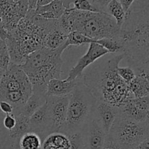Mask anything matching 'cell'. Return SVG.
Instances as JSON below:
<instances>
[{"label": "cell", "instance_id": "7c38bea8", "mask_svg": "<svg viewBox=\"0 0 149 149\" xmlns=\"http://www.w3.org/2000/svg\"><path fill=\"white\" fill-rule=\"evenodd\" d=\"M87 149H103L104 147L107 134L92 119L84 130Z\"/></svg>", "mask_w": 149, "mask_h": 149}, {"label": "cell", "instance_id": "e575fe53", "mask_svg": "<svg viewBox=\"0 0 149 149\" xmlns=\"http://www.w3.org/2000/svg\"><path fill=\"white\" fill-rule=\"evenodd\" d=\"M118 1H119V3L122 4L124 10H125V13H127L135 0H118Z\"/></svg>", "mask_w": 149, "mask_h": 149}, {"label": "cell", "instance_id": "d6986e66", "mask_svg": "<svg viewBox=\"0 0 149 149\" xmlns=\"http://www.w3.org/2000/svg\"><path fill=\"white\" fill-rule=\"evenodd\" d=\"M149 76H135L128 84L130 93L134 98L149 95Z\"/></svg>", "mask_w": 149, "mask_h": 149}, {"label": "cell", "instance_id": "74e56055", "mask_svg": "<svg viewBox=\"0 0 149 149\" xmlns=\"http://www.w3.org/2000/svg\"><path fill=\"white\" fill-rule=\"evenodd\" d=\"M59 1H61L63 3L65 9H68L71 7V4L74 0H59Z\"/></svg>", "mask_w": 149, "mask_h": 149}, {"label": "cell", "instance_id": "44dd1931", "mask_svg": "<svg viewBox=\"0 0 149 149\" xmlns=\"http://www.w3.org/2000/svg\"><path fill=\"white\" fill-rule=\"evenodd\" d=\"M76 20H77V10L73 7L65 9L63 14L57 20L59 27L68 34L75 31Z\"/></svg>", "mask_w": 149, "mask_h": 149}, {"label": "cell", "instance_id": "4dcf8cb0", "mask_svg": "<svg viewBox=\"0 0 149 149\" xmlns=\"http://www.w3.org/2000/svg\"><path fill=\"white\" fill-rule=\"evenodd\" d=\"M4 116V114L0 113V146H4V143H5L7 138V135H8V131L4 129L2 124Z\"/></svg>", "mask_w": 149, "mask_h": 149}, {"label": "cell", "instance_id": "3957f363", "mask_svg": "<svg viewBox=\"0 0 149 149\" xmlns=\"http://www.w3.org/2000/svg\"><path fill=\"white\" fill-rule=\"evenodd\" d=\"M97 98L88 86L81 80L69 96L66 122L63 133L83 131L93 119Z\"/></svg>", "mask_w": 149, "mask_h": 149}, {"label": "cell", "instance_id": "9c48e42d", "mask_svg": "<svg viewBox=\"0 0 149 149\" xmlns=\"http://www.w3.org/2000/svg\"><path fill=\"white\" fill-rule=\"evenodd\" d=\"M109 53L101 45L95 42H91L87 52L79 59L77 63L70 70L66 81L81 80L84 74V71L90 65Z\"/></svg>", "mask_w": 149, "mask_h": 149}, {"label": "cell", "instance_id": "d590c367", "mask_svg": "<svg viewBox=\"0 0 149 149\" xmlns=\"http://www.w3.org/2000/svg\"><path fill=\"white\" fill-rule=\"evenodd\" d=\"M131 149H149V139L143 141L142 143Z\"/></svg>", "mask_w": 149, "mask_h": 149}, {"label": "cell", "instance_id": "83f0119b", "mask_svg": "<svg viewBox=\"0 0 149 149\" xmlns=\"http://www.w3.org/2000/svg\"><path fill=\"white\" fill-rule=\"evenodd\" d=\"M10 63L6 42L0 38V68L7 70Z\"/></svg>", "mask_w": 149, "mask_h": 149}, {"label": "cell", "instance_id": "4316f807", "mask_svg": "<svg viewBox=\"0 0 149 149\" xmlns=\"http://www.w3.org/2000/svg\"><path fill=\"white\" fill-rule=\"evenodd\" d=\"M72 4L73 7H71L79 11L91 12V13L101 12L95 3L91 2L89 0H74Z\"/></svg>", "mask_w": 149, "mask_h": 149}, {"label": "cell", "instance_id": "f546056e", "mask_svg": "<svg viewBox=\"0 0 149 149\" xmlns=\"http://www.w3.org/2000/svg\"><path fill=\"white\" fill-rule=\"evenodd\" d=\"M3 126L6 130L10 131L13 129L16 124L15 116L13 113H10V114H5L2 120Z\"/></svg>", "mask_w": 149, "mask_h": 149}, {"label": "cell", "instance_id": "ba28073f", "mask_svg": "<svg viewBox=\"0 0 149 149\" xmlns=\"http://www.w3.org/2000/svg\"><path fill=\"white\" fill-rule=\"evenodd\" d=\"M69 96L47 97L46 102L52 122V132H63L66 122Z\"/></svg>", "mask_w": 149, "mask_h": 149}, {"label": "cell", "instance_id": "52a82bcc", "mask_svg": "<svg viewBox=\"0 0 149 149\" xmlns=\"http://www.w3.org/2000/svg\"><path fill=\"white\" fill-rule=\"evenodd\" d=\"M68 47L65 43L52 50V54L37 67L26 71L32 86V93L46 95L47 86L52 79H61L63 61L62 53Z\"/></svg>", "mask_w": 149, "mask_h": 149}, {"label": "cell", "instance_id": "f35d334b", "mask_svg": "<svg viewBox=\"0 0 149 149\" xmlns=\"http://www.w3.org/2000/svg\"><path fill=\"white\" fill-rule=\"evenodd\" d=\"M37 0H29V10H35Z\"/></svg>", "mask_w": 149, "mask_h": 149}, {"label": "cell", "instance_id": "ac0fdd59", "mask_svg": "<svg viewBox=\"0 0 149 149\" xmlns=\"http://www.w3.org/2000/svg\"><path fill=\"white\" fill-rule=\"evenodd\" d=\"M68 137L63 132H55L49 134L42 141V149H69Z\"/></svg>", "mask_w": 149, "mask_h": 149}, {"label": "cell", "instance_id": "836d02e7", "mask_svg": "<svg viewBox=\"0 0 149 149\" xmlns=\"http://www.w3.org/2000/svg\"><path fill=\"white\" fill-rule=\"evenodd\" d=\"M111 1H113V0H97L96 2H95V4H96V6H97L99 9H100V11L106 13L105 10H106V6H107L108 4H109V3H110Z\"/></svg>", "mask_w": 149, "mask_h": 149}, {"label": "cell", "instance_id": "9a60e30c", "mask_svg": "<svg viewBox=\"0 0 149 149\" xmlns=\"http://www.w3.org/2000/svg\"><path fill=\"white\" fill-rule=\"evenodd\" d=\"M67 36L68 34L59 27L56 20L44 39L43 47L52 50L57 49L65 43Z\"/></svg>", "mask_w": 149, "mask_h": 149}, {"label": "cell", "instance_id": "30bf717a", "mask_svg": "<svg viewBox=\"0 0 149 149\" xmlns=\"http://www.w3.org/2000/svg\"><path fill=\"white\" fill-rule=\"evenodd\" d=\"M119 112V107L113 106L103 100H97L93 113V119L103 129L106 134L109 133Z\"/></svg>", "mask_w": 149, "mask_h": 149}, {"label": "cell", "instance_id": "e0dca14e", "mask_svg": "<svg viewBox=\"0 0 149 149\" xmlns=\"http://www.w3.org/2000/svg\"><path fill=\"white\" fill-rule=\"evenodd\" d=\"M15 125L13 130L8 132V135L6 141L10 143L19 144L20 138L26 132H30V124H29V118L22 114L15 116Z\"/></svg>", "mask_w": 149, "mask_h": 149}, {"label": "cell", "instance_id": "603a6c76", "mask_svg": "<svg viewBox=\"0 0 149 149\" xmlns=\"http://www.w3.org/2000/svg\"><path fill=\"white\" fill-rule=\"evenodd\" d=\"M42 141L39 135L33 132H28L20 138V149H42Z\"/></svg>", "mask_w": 149, "mask_h": 149}, {"label": "cell", "instance_id": "5b68a950", "mask_svg": "<svg viewBox=\"0 0 149 149\" xmlns=\"http://www.w3.org/2000/svg\"><path fill=\"white\" fill-rule=\"evenodd\" d=\"M75 31L93 41L119 38L120 28L114 19L104 12L91 13L77 10Z\"/></svg>", "mask_w": 149, "mask_h": 149}, {"label": "cell", "instance_id": "d4e9b609", "mask_svg": "<svg viewBox=\"0 0 149 149\" xmlns=\"http://www.w3.org/2000/svg\"><path fill=\"white\" fill-rule=\"evenodd\" d=\"M93 42L94 41L93 39L86 36L83 33L77 31H74L68 33L65 43L68 47L71 45H73V46H81L83 45L90 44Z\"/></svg>", "mask_w": 149, "mask_h": 149}, {"label": "cell", "instance_id": "5bb4252c", "mask_svg": "<svg viewBox=\"0 0 149 149\" xmlns=\"http://www.w3.org/2000/svg\"><path fill=\"white\" fill-rule=\"evenodd\" d=\"M119 113L135 122H149V112L138 107L134 103L133 98L127 100L119 106Z\"/></svg>", "mask_w": 149, "mask_h": 149}, {"label": "cell", "instance_id": "1f68e13d", "mask_svg": "<svg viewBox=\"0 0 149 149\" xmlns=\"http://www.w3.org/2000/svg\"><path fill=\"white\" fill-rule=\"evenodd\" d=\"M14 111V108L6 101H0V113L2 114H10Z\"/></svg>", "mask_w": 149, "mask_h": 149}, {"label": "cell", "instance_id": "ffe728a7", "mask_svg": "<svg viewBox=\"0 0 149 149\" xmlns=\"http://www.w3.org/2000/svg\"><path fill=\"white\" fill-rule=\"evenodd\" d=\"M47 96L39 93H32L24 106L20 109L18 114H22L26 117H30L39 108L42 107L46 102ZM17 114V115H18Z\"/></svg>", "mask_w": 149, "mask_h": 149}, {"label": "cell", "instance_id": "4fadbf2b", "mask_svg": "<svg viewBox=\"0 0 149 149\" xmlns=\"http://www.w3.org/2000/svg\"><path fill=\"white\" fill-rule=\"evenodd\" d=\"M79 80L66 81L61 79H52L47 86V97H63L70 95Z\"/></svg>", "mask_w": 149, "mask_h": 149}, {"label": "cell", "instance_id": "277c9868", "mask_svg": "<svg viewBox=\"0 0 149 149\" xmlns=\"http://www.w3.org/2000/svg\"><path fill=\"white\" fill-rule=\"evenodd\" d=\"M31 94V84L20 65L10 63L0 79V101L11 104L15 116Z\"/></svg>", "mask_w": 149, "mask_h": 149}, {"label": "cell", "instance_id": "8d00e7d4", "mask_svg": "<svg viewBox=\"0 0 149 149\" xmlns=\"http://www.w3.org/2000/svg\"><path fill=\"white\" fill-rule=\"evenodd\" d=\"M54 0H37L36 1V7H41V6H45L49 4Z\"/></svg>", "mask_w": 149, "mask_h": 149}, {"label": "cell", "instance_id": "2e32d148", "mask_svg": "<svg viewBox=\"0 0 149 149\" xmlns=\"http://www.w3.org/2000/svg\"><path fill=\"white\" fill-rule=\"evenodd\" d=\"M65 10V7L61 1L54 0L45 6L36 7L34 12L39 17L46 20H58Z\"/></svg>", "mask_w": 149, "mask_h": 149}, {"label": "cell", "instance_id": "60d3db41", "mask_svg": "<svg viewBox=\"0 0 149 149\" xmlns=\"http://www.w3.org/2000/svg\"><path fill=\"white\" fill-rule=\"evenodd\" d=\"M13 1H15V2H16V1H18V0H13Z\"/></svg>", "mask_w": 149, "mask_h": 149}, {"label": "cell", "instance_id": "cb8c5ba5", "mask_svg": "<svg viewBox=\"0 0 149 149\" xmlns=\"http://www.w3.org/2000/svg\"><path fill=\"white\" fill-rule=\"evenodd\" d=\"M93 42L101 45L104 47L109 53H123V49L119 38L118 39H102L95 40Z\"/></svg>", "mask_w": 149, "mask_h": 149}, {"label": "cell", "instance_id": "7402d4cb", "mask_svg": "<svg viewBox=\"0 0 149 149\" xmlns=\"http://www.w3.org/2000/svg\"><path fill=\"white\" fill-rule=\"evenodd\" d=\"M106 13L111 16L116 21V25L119 28H121L123 24L126 17V13L124 10L122 4L118 0H113L109 3L105 10Z\"/></svg>", "mask_w": 149, "mask_h": 149}, {"label": "cell", "instance_id": "484cf974", "mask_svg": "<svg viewBox=\"0 0 149 149\" xmlns=\"http://www.w3.org/2000/svg\"><path fill=\"white\" fill-rule=\"evenodd\" d=\"M66 135L70 141L69 149H87L84 130L72 132Z\"/></svg>", "mask_w": 149, "mask_h": 149}, {"label": "cell", "instance_id": "6da1fadb", "mask_svg": "<svg viewBox=\"0 0 149 149\" xmlns=\"http://www.w3.org/2000/svg\"><path fill=\"white\" fill-rule=\"evenodd\" d=\"M119 39L135 74L149 70V0H135L126 13Z\"/></svg>", "mask_w": 149, "mask_h": 149}, {"label": "cell", "instance_id": "ab89813d", "mask_svg": "<svg viewBox=\"0 0 149 149\" xmlns=\"http://www.w3.org/2000/svg\"><path fill=\"white\" fill-rule=\"evenodd\" d=\"M89 1H91V2H93V3H95V2H96V1H97V0H89Z\"/></svg>", "mask_w": 149, "mask_h": 149}, {"label": "cell", "instance_id": "7a4b0ae2", "mask_svg": "<svg viewBox=\"0 0 149 149\" xmlns=\"http://www.w3.org/2000/svg\"><path fill=\"white\" fill-rule=\"evenodd\" d=\"M124 58L125 54H117L83 74L81 81L90 87L97 100L119 107L127 100L134 98L128 84L117 73L119 63Z\"/></svg>", "mask_w": 149, "mask_h": 149}, {"label": "cell", "instance_id": "8fae6325", "mask_svg": "<svg viewBox=\"0 0 149 149\" xmlns=\"http://www.w3.org/2000/svg\"><path fill=\"white\" fill-rule=\"evenodd\" d=\"M30 132L39 135L42 141L52 133V122L47 102L29 117Z\"/></svg>", "mask_w": 149, "mask_h": 149}, {"label": "cell", "instance_id": "f1b7e54d", "mask_svg": "<svg viewBox=\"0 0 149 149\" xmlns=\"http://www.w3.org/2000/svg\"><path fill=\"white\" fill-rule=\"evenodd\" d=\"M117 73L122 80L129 84L135 77V71L130 67H119L117 68Z\"/></svg>", "mask_w": 149, "mask_h": 149}, {"label": "cell", "instance_id": "d6a6232c", "mask_svg": "<svg viewBox=\"0 0 149 149\" xmlns=\"http://www.w3.org/2000/svg\"><path fill=\"white\" fill-rule=\"evenodd\" d=\"M103 149H122L119 146H118L113 141L111 138L108 135L106 136V142H105L104 147Z\"/></svg>", "mask_w": 149, "mask_h": 149}, {"label": "cell", "instance_id": "8992f818", "mask_svg": "<svg viewBox=\"0 0 149 149\" xmlns=\"http://www.w3.org/2000/svg\"><path fill=\"white\" fill-rule=\"evenodd\" d=\"M108 135L122 149H131L149 139V122H138L118 112Z\"/></svg>", "mask_w": 149, "mask_h": 149}]
</instances>
